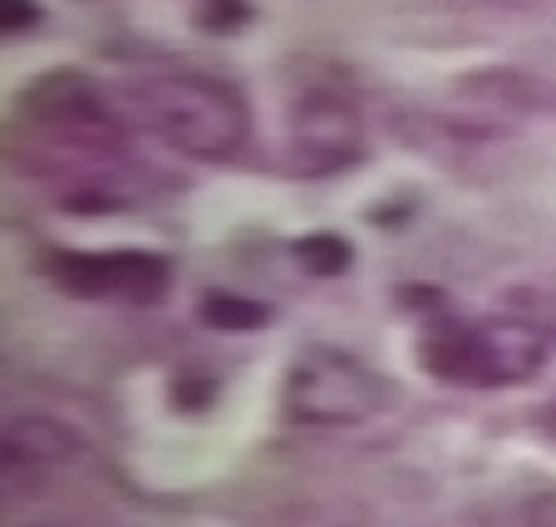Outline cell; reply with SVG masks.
I'll use <instances>...</instances> for the list:
<instances>
[{
    "label": "cell",
    "mask_w": 556,
    "mask_h": 527,
    "mask_svg": "<svg viewBox=\"0 0 556 527\" xmlns=\"http://www.w3.org/2000/svg\"><path fill=\"white\" fill-rule=\"evenodd\" d=\"M143 128H153L173 153L198 163H227L247 148L252 134V109L242 89L212 74H168L148 79L134 95Z\"/></svg>",
    "instance_id": "cell-1"
},
{
    "label": "cell",
    "mask_w": 556,
    "mask_h": 527,
    "mask_svg": "<svg viewBox=\"0 0 556 527\" xmlns=\"http://www.w3.org/2000/svg\"><path fill=\"white\" fill-rule=\"evenodd\" d=\"M15 124L35 134L45 153H64L79 163L124 159V118L109 109L85 70H45L15 95Z\"/></svg>",
    "instance_id": "cell-2"
},
{
    "label": "cell",
    "mask_w": 556,
    "mask_h": 527,
    "mask_svg": "<svg viewBox=\"0 0 556 527\" xmlns=\"http://www.w3.org/2000/svg\"><path fill=\"white\" fill-rule=\"evenodd\" d=\"M389 380L359 355L336 346H305L286 365L281 414L301 429H359L389 410Z\"/></svg>",
    "instance_id": "cell-3"
},
{
    "label": "cell",
    "mask_w": 556,
    "mask_h": 527,
    "mask_svg": "<svg viewBox=\"0 0 556 527\" xmlns=\"http://www.w3.org/2000/svg\"><path fill=\"white\" fill-rule=\"evenodd\" d=\"M45 272L60 291L79 301H124V306H157L173 286L168 256L114 247V252H50Z\"/></svg>",
    "instance_id": "cell-4"
},
{
    "label": "cell",
    "mask_w": 556,
    "mask_h": 527,
    "mask_svg": "<svg viewBox=\"0 0 556 527\" xmlns=\"http://www.w3.org/2000/svg\"><path fill=\"white\" fill-rule=\"evenodd\" d=\"M365 114L350 104L345 95H330V89H311L291 104L286 118V159L301 178H330V173H345L365 159Z\"/></svg>",
    "instance_id": "cell-5"
},
{
    "label": "cell",
    "mask_w": 556,
    "mask_h": 527,
    "mask_svg": "<svg viewBox=\"0 0 556 527\" xmlns=\"http://www.w3.org/2000/svg\"><path fill=\"white\" fill-rule=\"evenodd\" d=\"M419 360L433 380L443 385H472L488 390V365H483V340H478V321L458 316H424L419 330Z\"/></svg>",
    "instance_id": "cell-6"
},
{
    "label": "cell",
    "mask_w": 556,
    "mask_h": 527,
    "mask_svg": "<svg viewBox=\"0 0 556 527\" xmlns=\"http://www.w3.org/2000/svg\"><path fill=\"white\" fill-rule=\"evenodd\" d=\"M478 340H483V365H488V390L493 385H527L542 375L546 365V330L532 321H478Z\"/></svg>",
    "instance_id": "cell-7"
},
{
    "label": "cell",
    "mask_w": 556,
    "mask_h": 527,
    "mask_svg": "<svg viewBox=\"0 0 556 527\" xmlns=\"http://www.w3.org/2000/svg\"><path fill=\"white\" fill-rule=\"evenodd\" d=\"M85 454V434L54 414H21L5 424V464L11 468H70Z\"/></svg>",
    "instance_id": "cell-8"
},
{
    "label": "cell",
    "mask_w": 556,
    "mask_h": 527,
    "mask_svg": "<svg viewBox=\"0 0 556 527\" xmlns=\"http://www.w3.org/2000/svg\"><path fill=\"white\" fill-rule=\"evenodd\" d=\"M291 262L315 281H336V276H345L355 266V247L340 233H305L291 242Z\"/></svg>",
    "instance_id": "cell-9"
},
{
    "label": "cell",
    "mask_w": 556,
    "mask_h": 527,
    "mask_svg": "<svg viewBox=\"0 0 556 527\" xmlns=\"http://www.w3.org/2000/svg\"><path fill=\"white\" fill-rule=\"evenodd\" d=\"M198 321L212 330H262V326H271V306L252 301V296H237V291H202Z\"/></svg>",
    "instance_id": "cell-10"
},
{
    "label": "cell",
    "mask_w": 556,
    "mask_h": 527,
    "mask_svg": "<svg viewBox=\"0 0 556 527\" xmlns=\"http://www.w3.org/2000/svg\"><path fill=\"white\" fill-rule=\"evenodd\" d=\"M252 0H202L198 11H192V25L202 35H237L252 25Z\"/></svg>",
    "instance_id": "cell-11"
},
{
    "label": "cell",
    "mask_w": 556,
    "mask_h": 527,
    "mask_svg": "<svg viewBox=\"0 0 556 527\" xmlns=\"http://www.w3.org/2000/svg\"><path fill=\"white\" fill-rule=\"evenodd\" d=\"M212 400H217V380L198 375V369H188V375L173 380V410H207Z\"/></svg>",
    "instance_id": "cell-12"
},
{
    "label": "cell",
    "mask_w": 556,
    "mask_h": 527,
    "mask_svg": "<svg viewBox=\"0 0 556 527\" xmlns=\"http://www.w3.org/2000/svg\"><path fill=\"white\" fill-rule=\"evenodd\" d=\"M45 21V5L40 0H0V30L5 35H25Z\"/></svg>",
    "instance_id": "cell-13"
},
{
    "label": "cell",
    "mask_w": 556,
    "mask_h": 527,
    "mask_svg": "<svg viewBox=\"0 0 556 527\" xmlns=\"http://www.w3.org/2000/svg\"><path fill=\"white\" fill-rule=\"evenodd\" d=\"M536 424H542V429H546V434H552V439H556V394H552V400L542 404V410H536Z\"/></svg>",
    "instance_id": "cell-14"
}]
</instances>
